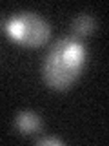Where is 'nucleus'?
Instances as JSON below:
<instances>
[{
    "label": "nucleus",
    "instance_id": "nucleus-2",
    "mask_svg": "<svg viewBox=\"0 0 109 146\" xmlns=\"http://www.w3.org/2000/svg\"><path fill=\"white\" fill-rule=\"evenodd\" d=\"M7 29L18 42L26 46H38L49 36V24L35 13H18L9 20Z\"/></svg>",
    "mask_w": 109,
    "mask_h": 146
},
{
    "label": "nucleus",
    "instance_id": "nucleus-3",
    "mask_svg": "<svg viewBox=\"0 0 109 146\" xmlns=\"http://www.w3.org/2000/svg\"><path fill=\"white\" fill-rule=\"evenodd\" d=\"M15 124H16V130L22 135H29V133L38 131L42 122H40V117L35 111H20L15 119Z\"/></svg>",
    "mask_w": 109,
    "mask_h": 146
},
{
    "label": "nucleus",
    "instance_id": "nucleus-4",
    "mask_svg": "<svg viewBox=\"0 0 109 146\" xmlns=\"http://www.w3.org/2000/svg\"><path fill=\"white\" fill-rule=\"evenodd\" d=\"M71 26H73L75 35L85 36V35H89L91 31L95 29V20H93V17H91V15H87V13H80V15L73 20Z\"/></svg>",
    "mask_w": 109,
    "mask_h": 146
},
{
    "label": "nucleus",
    "instance_id": "nucleus-1",
    "mask_svg": "<svg viewBox=\"0 0 109 146\" xmlns=\"http://www.w3.org/2000/svg\"><path fill=\"white\" fill-rule=\"evenodd\" d=\"M85 57V49L78 38L66 36L53 44L44 60V79L53 88H66L78 77Z\"/></svg>",
    "mask_w": 109,
    "mask_h": 146
},
{
    "label": "nucleus",
    "instance_id": "nucleus-5",
    "mask_svg": "<svg viewBox=\"0 0 109 146\" xmlns=\"http://www.w3.org/2000/svg\"><path fill=\"white\" fill-rule=\"evenodd\" d=\"M40 144H62L60 139H54V137H42V139H38Z\"/></svg>",
    "mask_w": 109,
    "mask_h": 146
}]
</instances>
